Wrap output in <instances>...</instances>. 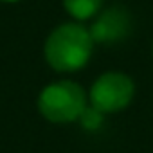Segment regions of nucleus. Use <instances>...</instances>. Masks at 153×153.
<instances>
[{
    "instance_id": "f257e3e1",
    "label": "nucleus",
    "mask_w": 153,
    "mask_h": 153,
    "mask_svg": "<svg viewBox=\"0 0 153 153\" xmlns=\"http://www.w3.org/2000/svg\"><path fill=\"white\" fill-rule=\"evenodd\" d=\"M94 40L81 24H61L45 42V59L58 72H74L83 68L92 54Z\"/></svg>"
},
{
    "instance_id": "f03ea898",
    "label": "nucleus",
    "mask_w": 153,
    "mask_h": 153,
    "mask_svg": "<svg viewBox=\"0 0 153 153\" xmlns=\"http://www.w3.org/2000/svg\"><path fill=\"white\" fill-rule=\"evenodd\" d=\"M87 108V94L74 81H56L47 85L38 96V110L51 123L78 121Z\"/></svg>"
},
{
    "instance_id": "7ed1b4c3",
    "label": "nucleus",
    "mask_w": 153,
    "mask_h": 153,
    "mask_svg": "<svg viewBox=\"0 0 153 153\" xmlns=\"http://www.w3.org/2000/svg\"><path fill=\"white\" fill-rule=\"evenodd\" d=\"M135 85L130 76L123 72H106L96 79L90 88V106L101 114H114L126 108L133 97Z\"/></svg>"
},
{
    "instance_id": "20e7f679",
    "label": "nucleus",
    "mask_w": 153,
    "mask_h": 153,
    "mask_svg": "<svg viewBox=\"0 0 153 153\" xmlns=\"http://www.w3.org/2000/svg\"><path fill=\"white\" fill-rule=\"evenodd\" d=\"M130 29H131V20L128 11L121 6H114L97 16L88 33L94 43H115L124 40L130 34Z\"/></svg>"
},
{
    "instance_id": "39448f33",
    "label": "nucleus",
    "mask_w": 153,
    "mask_h": 153,
    "mask_svg": "<svg viewBox=\"0 0 153 153\" xmlns=\"http://www.w3.org/2000/svg\"><path fill=\"white\" fill-rule=\"evenodd\" d=\"M103 0H63V7L76 20H88L99 13Z\"/></svg>"
},
{
    "instance_id": "423d86ee",
    "label": "nucleus",
    "mask_w": 153,
    "mask_h": 153,
    "mask_svg": "<svg viewBox=\"0 0 153 153\" xmlns=\"http://www.w3.org/2000/svg\"><path fill=\"white\" fill-rule=\"evenodd\" d=\"M81 123H83V126L85 128H90V130H94V128H97L99 124H101V121H103V114L99 112V110H96V108H85V112L81 114Z\"/></svg>"
},
{
    "instance_id": "0eeeda50",
    "label": "nucleus",
    "mask_w": 153,
    "mask_h": 153,
    "mask_svg": "<svg viewBox=\"0 0 153 153\" xmlns=\"http://www.w3.org/2000/svg\"><path fill=\"white\" fill-rule=\"evenodd\" d=\"M0 2H9L11 4V2H18V0H0Z\"/></svg>"
}]
</instances>
